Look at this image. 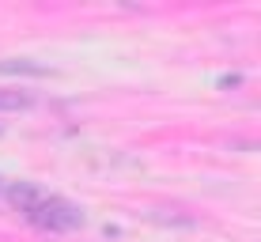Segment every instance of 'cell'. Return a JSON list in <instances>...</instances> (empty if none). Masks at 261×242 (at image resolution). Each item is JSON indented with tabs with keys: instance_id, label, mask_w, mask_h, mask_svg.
Masks as SVG:
<instances>
[{
	"instance_id": "obj_1",
	"label": "cell",
	"mask_w": 261,
	"mask_h": 242,
	"mask_svg": "<svg viewBox=\"0 0 261 242\" xmlns=\"http://www.w3.org/2000/svg\"><path fill=\"white\" fill-rule=\"evenodd\" d=\"M27 220H31L38 231H49V235H65V231H76V227L87 223L84 208L72 204V201H65V197H46Z\"/></svg>"
},
{
	"instance_id": "obj_2",
	"label": "cell",
	"mask_w": 261,
	"mask_h": 242,
	"mask_svg": "<svg viewBox=\"0 0 261 242\" xmlns=\"http://www.w3.org/2000/svg\"><path fill=\"white\" fill-rule=\"evenodd\" d=\"M4 197H8V204H12L15 212H23V216H31V212L46 201V193H42L34 182H8L4 185Z\"/></svg>"
},
{
	"instance_id": "obj_3",
	"label": "cell",
	"mask_w": 261,
	"mask_h": 242,
	"mask_svg": "<svg viewBox=\"0 0 261 242\" xmlns=\"http://www.w3.org/2000/svg\"><path fill=\"white\" fill-rule=\"evenodd\" d=\"M0 76H31V79H49L53 68L42 65V61H31V57H4L0 61Z\"/></svg>"
},
{
	"instance_id": "obj_4",
	"label": "cell",
	"mask_w": 261,
	"mask_h": 242,
	"mask_svg": "<svg viewBox=\"0 0 261 242\" xmlns=\"http://www.w3.org/2000/svg\"><path fill=\"white\" fill-rule=\"evenodd\" d=\"M15 110H31V95L0 91V114H15Z\"/></svg>"
},
{
	"instance_id": "obj_5",
	"label": "cell",
	"mask_w": 261,
	"mask_h": 242,
	"mask_svg": "<svg viewBox=\"0 0 261 242\" xmlns=\"http://www.w3.org/2000/svg\"><path fill=\"white\" fill-rule=\"evenodd\" d=\"M239 84H242V76H239V72H223L220 79H216V87H239Z\"/></svg>"
},
{
	"instance_id": "obj_6",
	"label": "cell",
	"mask_w": 261,
	"mask_h": 242,
	"mask_svg": "<svg viewBox=\"0 0 261 242\" xmlns=\"http://www.w3.org/2000/svg\"><path fill=\"white\" fill-rule=\"evenodd\" d=\"M4 185H8V182H4V178H0V197H4Z\"/></svg>"
},
{
	"instance_id": "obj_7",
	"label": "cell",
	"mask_w": 261,
	"mask_h": 242,
	"mask_svg": "<svg viewBox=\"0 0 261 242\" xmlns=\"http://www.w3.org/2000/svg\"><path fill=\"white\" fill-rule=\"evenodd\" d=\"M0 137H4V125H0Z\"/></svg>"
}]
</instances>
